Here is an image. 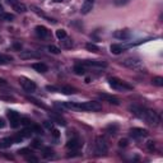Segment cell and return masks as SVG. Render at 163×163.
Listing matches in <instances>:
<instances>
[{"label": "cell", "mask_w": 163, "mask_h": 163, "mask_svg": "<svg viewBox=\"0 0 163 163\" xmlns=\"http://www.w3.org/2000/svg\"><path fill=\"white\" fill-rule=\"evenodd\" d=\"M63 107L66 108H73V110H82V111H100L102 110V106L98 102L94 101H88V102H83V103H78V102H64Z\"/></svg>", "instance_id": "obj_1"}, {"label": "cell", "mask_w": 163, "mask_h": 163, "mask_svg": "<svg viewBox=\"0 0 163 163\" xmlns=\"http://www.w3.org/2000/svg\"><path fill=\"white\" fill-rule=\"evenodd\" d=\"M143 118L148 122L149 125H152V126H158L159 125V115L155 111L153 110H144V113H143Z\"/></svg>", "instance_id": "obj_2"}, {"label": "cell", "mask_w": 163, "mask_h": 163, "mask_svg": "<svg viewBox=\"0 0 163 163\" xmlns=\"http://www.w3.org/2000/svg\"><path fill=\"white\" fill-rule=\"evenodd\" d=\"M122 65L124 66H126L131 70H137V72H140V70H143V61L140 60L138 57H128L122 61Z\"/></svg>", "instance_id": "obj_3"}, {"label": "cell", "mask_w": 163, "mask_h": 163, "mask_svg": "<svg viewBox=\"0 0 163 163\" xmlns=\"http://www.w3.org/2000/svg\"><path fill=\"white\" fill-rule=\"evenodd\" d=\"M108 83H110V85L112 87L113 89H117V91H131L133 87L129 85L128 83H125L124 80H120L117 78H110L108 79Z\"/></svg>", "instance_id": "obj_4"}, {"label": "cell", "mask_w": 163, "mask_h": 163, "mask_svg": "<svg viewBox=\"0 0 163 163\" xmlns=\"http://www.w3.org/2000/svg\"><path fill=\"white\" fill-rule=\"evenodd\" d=\"M94 149H96V154L102 155V154H106L107 150H108V145L106 143V140L103 139L102 137H98L96 139V144H94Z\"/></svg>", "instance_id": "obj_5"}, {"label": "cell", "mask_w": 163, "mask_h": 163, "mask_svg": "<svg viewBox=\"0 0 163 163\" xmlns=\"http://www.w3.org/2000/svg\"><path fill=\"white\" fill-rule=\"evenodd\" d=\"M19 83H20L22 87H23V89L26 92H28V93H33V92L36 91V88H37V85H36L35 82H32L28 78H20Z\"/></svg>", "instance_id": "obj_6"}, {"label": "cell", "mask_w": 163, "mask_h": 163, "mask_svg": "<svg viewBox=\"0 0 163 163\" xmlns=\"http://www.w3.org/2000/svg\"><path fill=\"white\" fill-rule=\"evenodd\" d=\"M7 115H8V118L10 120V126L12 128H18L19 124H20V118H19L18 112H15L13 110H9L7 112Z\"/></svg>", "instance_id": "obj_7"}, {"label": "cell", "mask_w": 163, "mask_h": 163, "mask_svg": "<svg viewBox=\"0 0 163 163\" xmlns=\"http://www.w3.org/2000/svg\"><path fill=\"white\" fill-rule=\"evenodd\" d=\"M148 131L145 129H142V128H133L130 129V135L133 138H144V137H148Z\"/></svg>", "instance_id": "obj_8"}, {"label": "cell", "mask_w": 163, "mask_h": 163, "mask_svg": "<svg viewBox=\"0 0 163 163\" xmlns=\"http://www.w3.org/2000/svg\"><path fill=\"white\" fill-rule=\"evenodd\" d=\"M82 65H87V66H97V68H106L107 63L106 61H98V60H84V61H82Z\"/></svg>", "instance_id": "obj_9"}, {"label": "cell", "mask_w": 163, "mask_h": 163, "mask_svg": "<svg viewBox=\"0 0 163 163\" xmlns=\"http://www.w3.org/2000/svg\"><path fill=\"white\" fill-rule=\"evenodd\" d=\"M94 5V0H84L83 5H82V14H88L92 9H93Z\"/></svg>", "instance_id": "obj_10"}, {"label": "cell", "mask_w": 163, "mask_h": 163, "mask_svg": "<svg viewBox=\"0 0 163 163\" xmlns=\"http://www.w3.org/2000/svg\"><path fill=\"white\" fill-rule=\"evenodd\" d=\"M82 145H83V143H82L80 139H78V138H73L72 140H69V142L66 143V146H68L69 149H72V150L79 149Z\"/></svg>", "instance_id": "obj_11"}, {"label": "cell", "mask_w": 163, "mask_h": 163, "mask_svg": "<svg viewBox=\"0 0 163 163\" xmlns=\"http://www.w3.org/2000/svg\"><path fill=\"white\" fill-rule=\"evenodd\" d=\"M35 31H36L37 36L41 37V38H46V37L48 36V29L46 28L45 26H37L35 28Z\"/></svg>", "instance_id": "obj_12"}, {"label": "cell", "mask_w": 163, "mask_h": 163, "mask_svg": "<svg viewBox=\"0 0 163 163\" xmlns=\"http://www.w3.org/2000/svg\"><path fill=\"white\" fill-rule=\"evenodd\" d=\"M100 97H101L102 100L108 101L110 103H112V105H120V101H118V98H116V97H113V96L106 94V93H100Z\"/></svg>", "instance_id": "obj_13"}, {"label": "cell", "mask_w": 163, "mask_h": 163, "mask_svg": "<svg viewBox=\"0 0 163 163\" xmlns=\"http://www.w3.org/2000/svg\"><path fill=\"white\" fill-rule=\"evenodd\" d=\"M32 68H33L36 72H38V73H46L48 70V66L46 64H43V63H35L33 65H32Z\"/></svg>", "instance_id": "obj_14"}, {"label": "cell", "mask_w": 163, "mask_h": 163, "mask_svg": "<svg viewBox=\"0 0 163 163\" xmlns=\"http://www.w3.org/2000/svg\"><path fill=\"white\" fill-rule=\"evenodd\" d=\"M130 110H131V112L134 113L135 116H138V117H140V118H143V113H144V110H145V108L134 105V106L130 107Z\"/></svg>", "instance_id": "obj_15"}, {"label": "cell", "mask_w": 163, "mask_h": 163, "mask_svg": "<svg viewBox=\"0 0 163 163\" xmlns=\"http://www.w3.org/2000/svg\"><path fill=\"white\" fill-rule=\"evenodd\" d=\"M113 37H116V38H120V40H128L130 37V33L128 31H117L113 33Z\"/></svg>", "instance_id": "obj_16"}, {"label": "cell", "mask_w": 163, "mask_h": 163, "mask_svg": "<svg viewBox=\"0 0 163 163\" xmlns=\"http://www.w3.org/2000/svg\"><path fill=\"white\" fill-rule=\"evenodd\" d=\"M12 144H14L13 138H3L0 140V146H2V148H9Z\"/></svg>", "instance_id": "obj_17"}, {"label": "cell", "mask_w": 163, "mask_h": 163, "mask_svg": "<svg viewBox=\"0 0 163 163\" xmlns=\"http://www.w3.org/2000/svg\"><path fill=\"white\" fill-rule=\"evenodd\" d=\"M13 9L17 13H26L27 12V7H26L24 4H22V3H15L13 5Z\"/></svg>", "instance_id": "obj_18"}, {"label": "cell", "mask_w": 163, "mask_h": 163, "mask_svg": "<svg viewBox=\"0 0 163 163\" xmlns=\"http://www.w3.org/2000/svg\"><path fill=\"white\" fill-rule=\"evenodd\" d=\"M110 50L112 54H115V55H118V54H121L124 51V47L121 45H117V43H113V45H111Z\"/></svg>", "instance_id": "obj_19"}, {"label": "cell", "mask_w": 163, "mask_h": 163, "mask_svg": "<svg viewBox=\"0 0 163 163\" xmlns=\"http://www.w3.org/2000/svg\"><path fill=\"white\" fill-rule=\"evenodd\" d=\"M36 57H38V55L35 52H31V51L20 52V59H36Z\"/></svg>", "instance_id": "obj_20"}, {"label": "cell", "mask_w": 163, "mask_h": 163, "mask_svg": "<svg viewBox=\"0 0 163 163\" xmlns=\"http://www.w3.org/2000/svg\"><path fill=\"white\" fill-rule=\"evenodd\" d=\"M74 73L77 75H84L85 74V69L82 66V64L75 65V66H74Z\"/></svg>", "instance_id": "obj_21"}, {"label": "cell", "mask_w": 163, "mask_h": 163, "mask_svg": "<svg viewBox=\"0 0 163 163\" xmlns=\"http://www.w3.org/2000/svg\"><path fill=\"white\" fill-rule=\"evenodd\" d=\"M85 48L88 51H92V52H98L100 51V47L97 46V45H94V43H87Z\"/></svg>", "instance_id": "obj_22"}, {"label": "cell", "mask_w": 163, "mask_h": 163, "mask_svg": "<svg viewBox=\"0 0 163 163\" xmlns=\"http://www.w3.org/2000/svg\"><path fill=\"white\" fill-rule=\"evenodd\" d=\"M13 59L10 56H7V55H0V65H5V64H9L12 63Z\"/></svg>", "instance_id": "obj_23"}, {"label": "cell", "mask_w": 163, "mask_h": 163, "mask_svg": "<svg viewBox=\"0 0 163 163\" xmlns=\"http://www.w3.org/2000/svg\"><path fill=\"white\" fill-rule=\"evenodd\" d=\"M117 130H118V126H117V125H115V124H113V125H108V126H107V131L110 133L111 135H115L117 133Z\"/></svg>", "instance_id": "obj_24"}, {"label": "cell", "mask_w": 163, "mask_h": 163, "mask_svg": "<svg viewBox=\"0 0 163 163\" xmlns=\"http://www.w3.org/2000/svg\"><path fill=\"white\" fill-rule=\"evenodd\" d=\"M47 50L50 51L51 54H54V55H57V54H60V51H61L60 48H59L57 46H55V45H50L47 47Z\"/></svg>", "instance_id": "obj_25"}, {"label": "cell", "mask_w": 163, "mask_h": 163, "mask_svg": "<svg viewBox=\"0 0 163 163\" xmlns=\"http://www.w3.org/2000/svg\"><path fill=\"white\" fill-rule=\"evenodd\" d=\"M56 37H57L59 40L66 38V31H65V29H57L56 31Z\"/></svg>", "instance_id": "obj_26"}, {"label": "cell", "mask_w": 163, "mask_h": 163, "mask_svg": "<svg viewBox=\"0 0 163 163\" xmlns=\"http://www.w3.org/2000/svg\"><path fill=\"white\" fill-rule=\"evenodd\" d=\"M43 157L45 158H51V157H54V150L51 148H45L43 149Z\"/></svg>", "instance_id": "obj_27"}, {"label": "cell", "mask_w": 163, "mask_h": 163, "mask_svg": "<svg viewBox=\"0 0 163 163\" xmlns=\"http://www.w3.org/2000/svg\"><path fill=\"white\" fill-rule=\"evenodd\" d=\"M2 19L5 20V22H12L14 19V15L10 14V13H3L2 14Z\"/></svg>", "instance_id": "obj_28"}, {"label": "cell", "mask_w": 163, "mask_h": 163, "mask_svg": "<svg viewBox=\"0 0 163 163\" xmlns=\"http://www.w3.org/2000/svg\"><path fill=\"white\" fill-rule=\"evenodd\" d=\"M50 116H51L52 120H54V121H56L59 125H63V126H65V125H66V122H65L61 117H59V116H56V115H50Z\"/></svg>", "instance_id": "obj_29"}, {"label": "cell", "mask_w": 163, "mask_h": 163, "mask_svg": "<svg viewBox=\"0 0 163 163\" xmlns=\"http://www.w3.org/2000/svg\"><path fill=\"white\" fill-rule=\"evenodd\" d=\"M61 92H63L64 94H73L74 92H75V89L72 88V87H63V88H61Z\"/></svg>", "instance_id": "obj_30"}, {"label": "cell", "mask_w": 163, "mask_h": 163, "mask_svg": "<svg viewBox=\"0 0 163 163\" xmlns=\"http://www.w3.org/2000/svg\"><path fill=\"white\" fill-rule=\"evenodd\" d=\"M32 133H33V131H32V129H31V126H29V129H24L23 131L20 133V135H22L23 138H31Z\"/></svg>", "instance_id": "obj_31"}, {"label": "cell", "mask_w": 163, "mask_h": 163, "mask_svg": "<svg viewBox=\"0 0 163 163\" xmlns=\"http://www.w3.org/2000/svg\"><path fill=\"white\" fill-rule=\"evenodd\" d=\"M61 45H63V47H65V48H69V47L73 46V42H72V40L64 38V40H61Z\"/></svg>", "instance_id": "obj_32"}, {"label": "cell", "mask_w": 163, "mask_h": 163, "mask_svg": "<svg viewBox=\"0 0 163 163\" xmlns=\"http://www.w3.org/2000/svg\"><path fill=\"white\" fill-rule=\"evenodd\" d=\"M131 0H115V5L116 7H122V5H126V4H129Z\"/></svg>", "instance_id": "obj_33"}, {"label": "cell", "mask_w": 163, "mask_h": 163, "mask_svg": "<svg viewBox=\"0 0 163 163\" xmlns=\"http://www.w3.org/2000/svg\"><path fill=\"white\" fill-rule=\"evenodd\" d=\"M153 84L154 85H158V87H162L163 85V78L162 77H155L153 79Z\"/></svg>", "instance_id": "obj_34"}, {"label": "cell", "mask_w": 163, "mask_h": 163, "mask_svg": "<svg viewBox=\"0 0 163 163\" xmlns=\"http://www.w3.org/2000/svg\"><path fill=\"white\" fill-rule=\"evenodd\" d=\"M20 124L24 125V126H32V120H29V118H27V117H23V118H20Z\"/></svg>", "instance_id": "obj_35"}, {"label": "cell", "mask_w": 163, "mask_h": 163, "mask_svg": "<svg viewBox=\"0 0 163 163\" xmlns=\"http://www.w3.org/2000/svg\"><path fill=\"white\" fill-rule=\"evenodd\" d=\"M118 146H121V148L128 146V139H120V142H118Z\"/></svg>", "instance_id": "obj_36"}, {"label": "cell", "mask_w": 163, "mask_h": 163, "mask_svg": "<svg viewBox=\"0 0 163 163\" xmlns=\"http://www.w3.org/2000/svg\"><path fill=\"white\" fill-rule=\"evenodd\" d=\"M32 146H33V148H41L42 146V143L40 142V140H33V143H32Z\"/></svg>", "instance_id": "obj_37"}, {"label": "cell", "mask_w": 163, "mask_h": 163, "mask_svg": "<svg viewBox=\"0 0 163 163\" xmlns=\"http://www.w3.org/2000/svg\"><path fill=\"white\" fill-rule=\"evenodd\" d=\"M19 154H23V155H26V154H28V153H32V152L28 149V148H23V149H20L19 152H18Z\"/></svg>", "instance_id": "obj_38"}, {"label": "cell", "mask_w": 163, "mask_h": 163, "mask_svg": "<svg viewBox=\"0 0 163 163\" xmlns=\"http://www.w3.org/2000/svg\"><path fill=\"white\" fill-rule=\"evenodd\" d=\"M52 137L55 138V139H59V138H60V131H59V130H56V129H54V130H52Z\"/></svg>", "instance_id": "obj_39"}, {"label": "cell", "mask_w": 163, "mask_h": 163, "mask_svg": "<svg viewBox=\"0 0 163 163\" xmlns=\"http://www.w3.org/2000/svg\"><path fill=\"white\" fill-rule=\"evenodd\" d=\"M13 47H14V50L20 51V50H22V43H19V42H14V43H13Z\"/></svg>", "instance_id": "obj_40"}, {"label": "cell", "mask_w": 163, "mask_h": 163, "mask_svg": "<svg viewBox=\"0 0 163 163\" xmlns=\"http://www.w3.org/2000/svg\"><path fill=\"white\" fill-rule=\"evenodd\" d=\"M23 139H24V138H23V137H22V135H20V134H19V135H17V137H14V138H13V140H14V143H20V142H22V140H23Z\"/></svg>", "instance_id": "obj_41"}, {"label": "cell", "mask_w": 163, "mask_h": 163, "mask_svg": "<svg viewBox=\"0 0 163 163\" xmlns=\"http://www.w3.org/2000/svg\"><path fill=\"white\" fill-rule=\"evenodd\" d=\"M27 161L28 162H38V158H36L33 155H29V157H27Z\"/></svg>", "instance_id": "obj_42"}, {"label": "cell", "mask_w": 163, "mask_h": 163, "mask_svg": "<svg viewBox=\"0 0 163 163\" xmlns=\"http://www.w3.org/2000/svg\"><path fill=\"white\" fill-rule=\"evenodd\" d=\"M146 146H148L149 150H153L154 149V142H148L146 143Z\"/></svg>", "instance_id": "obj_43"}, {"label": "cell", "mask_w": 163, "mask_h": 163, "mask_svg": "<svg viewBox=\"0 0 163 163\" xmlns=\"http://www.w3.org/2000/svg\"><path fill=\"white\" fill-rule=\"evenodd\" d=\"M43 125H45V128H47V129H52V122H50V121H45V124H43Z\"/></svg>", "instance_id": "obj_44"}, {"label": "cell", "mask_w": 163, "mask_h": 163, "mask_svg": "<svg viewBox=\"0 0 163 163\" xmlns=\"http://www.w3.org/2000/svg\"><path fill=\"white\" fill-rule=\"evenodd\" d=\"M5 125H7V122H5V120H4V118L0 117V129L5 128Z\"/></svg>", "instance_id": "obj_45"}, {"label": "cell", "mask_w": 163, "mask_h": 163, "mask_svg": "<svg viewBox=\"0 0 163 163\" xmlns=\"http://www.w3.org/2000/svg\"><path fill=\"white\" fill-rule=\"evenodd\" d=\"M46 89L47 91H52V92H57V88H55V87H52V85H47Z\"/></svg>", "instance_id": "obj_46"}, {"label": "cell", "mask_w": 163, "mask_h": 163, "mask_svg": "<svg viewBox=\"0 0 163 163\" xmlns=\"http://www.w3.org/2000/svg\"><path fill=\"white\" fill-rule=\"evenodd\" d=\"M8 3H9V4H12V5H14L15 3H18V0H8Z\"/></svg>", "instance_id": "obj_47"}, {"label": "cell", "mask_w": 163, "mask_h": 163, "mask_svg": "<svg viewBox=\"0 0 163 163\" xmlns=\"http://www.w3.org/2000/svg\"><path fill=\"white\" fill-rule=\"evenodd\" d=\"M0 84H2V85H7V82H5L4 79H0Z\"/></svg>", "instance_id": "obj_48"}, {"label": "cell", "mask_w": 163, "mask_h": 163, "mask_svg": "<svg viewBox=\"0 0 163 163\" xmlns=\"http://www.w3.org/2000/svg\"><path fill=\"white\" fill-rule=\"evenodd\" d=\"M55 3H60V2H63V0H54Z\"/></svg>", "instance_id": "obj_49"}, {"label": "cell", "mask_w": 163, "mask_h": 163, "mask_svg": "<svg viewBox=\"0 0 163 163\" xmlns=\"http://www.w3.org/2000/svg\"><path fill=\"white\" fill-rule=\"evenodd\" d=\"M2 10H3V7H2V4H0V12H2Z\"/></svg>", "instance_id": "obj_50"}]
</instances>
